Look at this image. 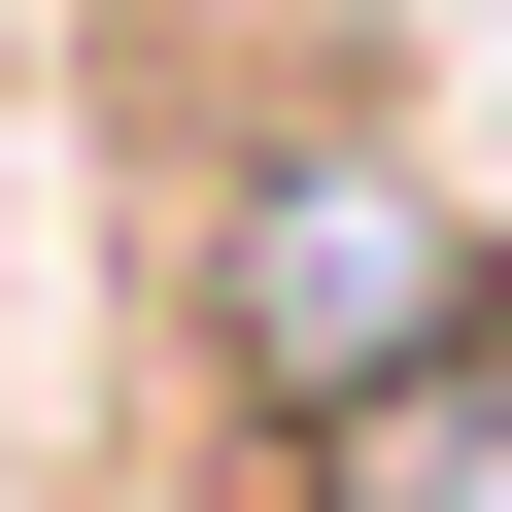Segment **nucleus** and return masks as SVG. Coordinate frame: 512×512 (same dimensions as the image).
I'll use <instances>...</instances> for the list:
<instances>
[{
  "label": "nucleus",
  "instance_id": "1",
  "mask_svg": "<svg viewBox=\"0 0 512 512\" xmlns=\"http://www.w3.org/2000/svg\"><path fill=\"white\" fill-rule=\"evenodd\" d=\"M205 342H239V410H410V376H478V239H444V171H376V137H274L205 205Z\"/></svg>",
  "mask_w": 512,
  "mask_h": 512
},
{
  "label": "nucleus",
  "instance_id": "2",
  "mask_svg": "<svg viewBox=\"0 0 512 512\" xmlns=\"http://www.w3.org/2000/svg\"><path fill=\"white\" fill-rule=\"evenodd\" d=\"M308 512H512V342H478V376H410V410H342V444H308Z\"/></svg>",
  "mask_w": 512,
  "mask_h": 512
}]
</instances>
